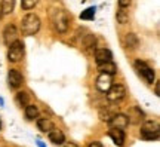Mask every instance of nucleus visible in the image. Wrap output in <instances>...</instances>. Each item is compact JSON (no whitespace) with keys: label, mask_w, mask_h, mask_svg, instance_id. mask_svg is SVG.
I'll return each instance as SVG.
<instances>
[{"label":"nucleus","mask_w":160,"mask_h":147,"mask_svg":"<svg viewBox=\"0 0 160 147\" xmlns=\"http://www.w3.org/2000/svg\"><path fill=\"white\" fill-rule=\"evenodd\" d=\"M160 131H159V123L157 122H145L141 128V138L147 140V141H156L159 140Z\"/></svg>","instance_id":"3"},{"label":"nucleus","mask_w":160,"mask_h":147,"mask_svg":"<svg viewBox=\"0 0 160 147\" xmlns=\"http://www.w3.org/2000/svg\"><path fill=\"white\" fill-rule=\"evenodd\" d=\"M95 61L97 64H101V62H107V61H113V54L110 49H105V48H99L95 51Z\"/></svg>","instance_id":"11"},{"label":"nucleus","mask_w":160,"mask_h":147,"mask_svg":"<svg viewBox=\"0 0 160 147\" xmlns=\"http://www.w3.org/2000/svg\"><path fill=\"white\" fill-rule=\"evenodd\" d=\"M18 30L17 27L11 24V25H6V29L3 30V42H5L6 45L9 46L11 43H13L15 40H18Z\"/></svg>","instance_id":"10"},{"label":"nucleus","mask_w":160,"mask_h":147,"mask_svg":"<svg viewBox=\"0 0 160 147\" xmlns=\"http://www.w3.org/2000/svg\"><path fill=\"white\" fill-rule=\"evenodd\" d=\"M0 128H2V120H0Z\"/></svg>","instance_id":"29"},{"label":"nucleus","mask_w":160,"mask_h":147,"mask_svg":"<svg viewBox=\"0 0 160 147\" xmlns=\"http://www.w3.org/2000/svg\"><path fill=\"white\" fill-rule=\"evenodd\" d=\"M64 147H79V146H77L76 143H65V144H64Z\"/></svg>","instance_id":"25"},{"label":"nucleus","mask_w":160,"mask_h":147,"mask_svg":"<svg viewBox=\"0 0 160 147\" xmlns=\"http://www.w3.org/2000/svg\"><path fill=\"white\" fill-rule=\"evenodd\" d=\"M98 70H99V73H105V74H113L117 71V67H116V64L113 61H107V62H101V64H98Z\"/></svg>","instance_id":"15"},{"label":"nucleus","mask_w":160,"mask_h":147,"mask_svg":"<svg viewBox=\"0 0 160 147\" xmlns=\"http://www.w3.org/2000/svg\"><path fill=\"white\" fill-rule=\"evenodd\" d=\"M89 147H104L101 143H98V141H93V143H91L89 144Z\"/></svg>","instance_id":"24"},{"label":"nucleus","mask_w":160,"mask_h":147,"mask_svg":"<svg viewBox=\"0 0 160 147\" xmlns=\"http://www.w3.org/2000/svg\"><path fill=\"white\" fill-rule=\"evenodd\" d=\"M37 128H39L42 132H51L53 128H55V125H53V122H52L51 119L48 118H40L37 119Z\"/></svg>","instance_id":"14"},{"label":"nucleus","mask_w":160,"mask_h":147,"mask_svg":"<svg viewBox=\"0 0 160 147\" xmlns=\"http://www.w3.org/2000/svg\"><path fill=\"white\" fill-rule=\"evenodd\" d=\"M105 94H107V100H108L110 102H119L125 98L126 88L123 85H120V83H117V85H111V88H110Z\"/></svg>","instance_id":"5"},{"label":"nucleus","mask_w":160,"mask_h":147,"mask_svg":"<svg viewBox=\"0 0 160 147\" xmlns=\"http://www.w3.org/2000/svg\"><path fill=\"white\" fill-rule=\"evenodd\" d=\"M22 82H24V77L18 70L11 68L8 71V83H9V86H11L12 89H18L19 86L22 85Z\"/></svg>","instance_id":"8"},{"label":"nucleus","mask_w":160,"mask_h":147,"mask_svg":"<svg viewBox=\"0 0 160 147\" xmlns=\"http://www.w3.org/2000/svg\"><path fill=\"white\" fill-rule=\"evenodd\" d=\"M135 68H137V71L141 74V77H144V80L147 82V83H153L154 82V71H153V68L148 67L147 64L144 61H135Z\"/></svg>","instance_id":"6"},{"label":"nucleus","mask_w":160,"mask_h":147,"mask_svg":"<svg viewBox=\"0 0 160 147\" xmlns=\"http://www.w3.org/2000/svg\"><path fill=\"white\" fill-rule=\"evenodd\" d=\"M25 118L30 119V120L39 118V108H37V106H34V104H27V106H25Z\"/></svg>","instance_id":"17"},{"label":"nucleus","mask_w":160,"mask_h":147,"mask_svg":"<svg viewBox=\"0 0 160 147\" xmlns=\"http://www.w3.org/2000/svg\"><path fill=\"white\" fill-rule=\"evenodd\" d=\"M51 19H52V24H53V27H55L57 31H59V33H67L70 18H68V13L64 11V9H52Z\"/></svg>","instance_id":"1"},{"label":"nucleus","mask_w":160,"mask_h":147,"mask_svg":"<svg viewBox=\"0 0 160 147\" xmlns=\"http://www.w3.org/2000/svg\"><path fill=\"white\" fill-rule=\"evenodd\" d=\"M15 101H17L18 106H27L28 104V95H27V92H24V91H19L15 97Z\"/></svg>","instance_id":"20"},{"label":"nucleus","mask_w":160,"mask_h":147,"mask_svg":"<svg viewBox=\"0 0 160 147\" xmlns=\"http://www.w3.org/2000/svg\"><path fill=\"white\" fill-rule=\"evenodd\" d=\"M40 29V18L36 13H27L21 21V30L25 36H33Z\"/></svg>","instance_id":"2"},{"label":"nucleus","mask_w":160,"mask_h":147,"mask_svg":"<svg viewBox=\"0 0 160 147\" xmlns=\"http://www.w3.org/2000/svg\"><path fill=\"white\" fill-rule=\"evenodd\" d=\"M154 92H156V95L159 97L160 94H159V83H156V88H154Z\"/></svg>","instance_id":"26"},{"label":"nucleus","mask_w":160,"mask_h":147,"mask_svg":"<svg viewBox=\"0 0 160 147\" xmlns=\"http://www.w3.org/2000/svg\"><path fill=\"white\" fill-rule=\"evenodd\" d=\"M138 43H139V40H138L137 34L133 33H129L128 36L125 37V45L128 46V48H131V49H135L138 46Z\"/></svg>","instance_id":"18"},{"label":"nucleus","mask_w":160,"mask_h":147,"mask_svg":"<svg viewBox=\"0 0 160 147\" xmlns=\"http://www.w3.org/2000/svg\"><path fill=\"white\" fill-rule=\"evenodd\" d=\"M13 8H15V0H2V8H0L2 15H9V13H12Z\"/></svg>","instance_id":"16"},{"label":"nucleus","mask_w":160,"mask_h":147,"mask_svg":"<svg viewBox=\"0 0 160 147\" xmlns=\"http://www.w3.org/2000/svg\"><path fill=\"white\" fill-rule=\"evenodd\" d=\"M3 104H5V102H3V98L0 97V106H3Z\"/></svg>","instance_id":"28"},{"label":"nucleus","mask_w":160,"mask_h":147,"mask_svg":"<svg viewBox=\"0 0 160 147\" xmlns=\"http://www.w3.org/2000/svg\"><path fill=\"white\" fill-rule=\"evenodd\" d=\"M37 2H39V0H22V2H21V6H22V9L28 11V9H33V8L37 5Z\"/></svg>","instance_id":"22"},{"label":"nucleus","mask_w":160,"mask_h":147,"mask_svg":"<svg viewBox=\"0 0 160 147\" xmlns=\"http://www.w3.org/2000/svg\"><path fill=\"white\" fill-rule=\"evenodd\" d=\"M111 85H113V77H111V74L101 73L98 76V79H97V89L98 91L107 92V91L111 88Z\"/></svg>","instance_id":"9"},{"label":"nucleus","mask_w":160,"mask_h":147,"mask_svg":"<svg viewBox=\"0 0 160 147\" xmlns=\"http://www.w3.org/2000/svg\"><path fill=\"white\" fill-rule=\"evenodd\" d=\"M95 11H97V8H95V6H91V8H88L86 11H83L80 13V18L85 19V21H92V19L95 18Z\"/></svg>","instance_id":"19"},{"label":"nucleus","mask_w":160,"mask_h":147,"mask_svg":"<svg viewBox=\"0 0 160 147\" xmlns=\"http://www.w3.org/2000/svg\"><path fill=\"white\" fill-rule=\"evenodd\" d=\"M49 134V140H51L53 144H57V146H61V144H64V141H65V135H64L62 131L59 129H53L51 131V132H48Z\"/></svg>","instance_id":"13"},{"label":"nucleus","mask_w":160,"mask_h":147,"mask_svg":"<svg viewBox=\"0 0 160 147\" xmlns=\"http://www.w3.org/2000/svg\"><path fill=\"white\" fill-rule=\"evenodd\" d=\"M24 43L19 40H15L13 43L9 45V51H8V60L11 62H18L24 58Z\"/></svg>","instance_id":"4"},{"label":"nucleus","mask_w":160,"mask_h":147,"mask_svg":"<svg viewBox=\"0 0 160 147\" xmlns=\"http://www.w3.org/2000/svg\"><path fill=\"white\" fill-rule=\"evenodd\" d=\"M128 19H129L128 12H126L123 8H120L119 11H117V21H119L120 24H126V23H128Z\"/></svg>","instance_id":"21"},{"label":"nucleus","mask_w":160,"mask_h":147,"mask_svg":"<svg viewBox=\"0 0 160 147\" xmlns=\"http://www.w3.org/2000/svg\"><path fill=\"white\" fill-rule=\"evenodd\" d=\"M108 125H110V128L125 129V128H128V125H129V118H128L126 114H122V113L113 114L111 119L108 120Z\"/></svg>","instance_id":"7"},{"label":"nucleus","mask_w":160,"mask_h":147,"mask_svg":"<svg viewBox=\"0 0 160 147\" xmlns=\"http://www.w3.org/2000/svg\"><path fill=\"white\" fill-rule=\"evenodd\" d=\"M110 138L114 141V144H117L119 147H122L125 144V131L123 129H117V128H110L108 131Z\"/></svg>","instance_id":"12"},{"label":"nucleus","mask_w":160,"mask_h":147,"mask_svg":"<svg viewBox=\"0 0 160 147\" xmlns=\"http://www.w3.org/2000/svg\"><path fill=\"white\" fill-rule=\"evenodd\" d=\"M37 146H39V147H46V146H45V144H43V143H42V141H37Z\"/></svg>","instance_id":"27"},{"label":"nucleus","mask_w":160,"mask_h":147,"mask_svg":"<svg viewBox=\"0 0 160 147\" xmlns=\"http://www.w3.org/2000/svg\"><path fill=\"white\" fill-rule=\"evenodd\" d=\"M132 3V0H119V6L120 8H128Z\"/></svg>","instance_id":"23"}]
</instances>
